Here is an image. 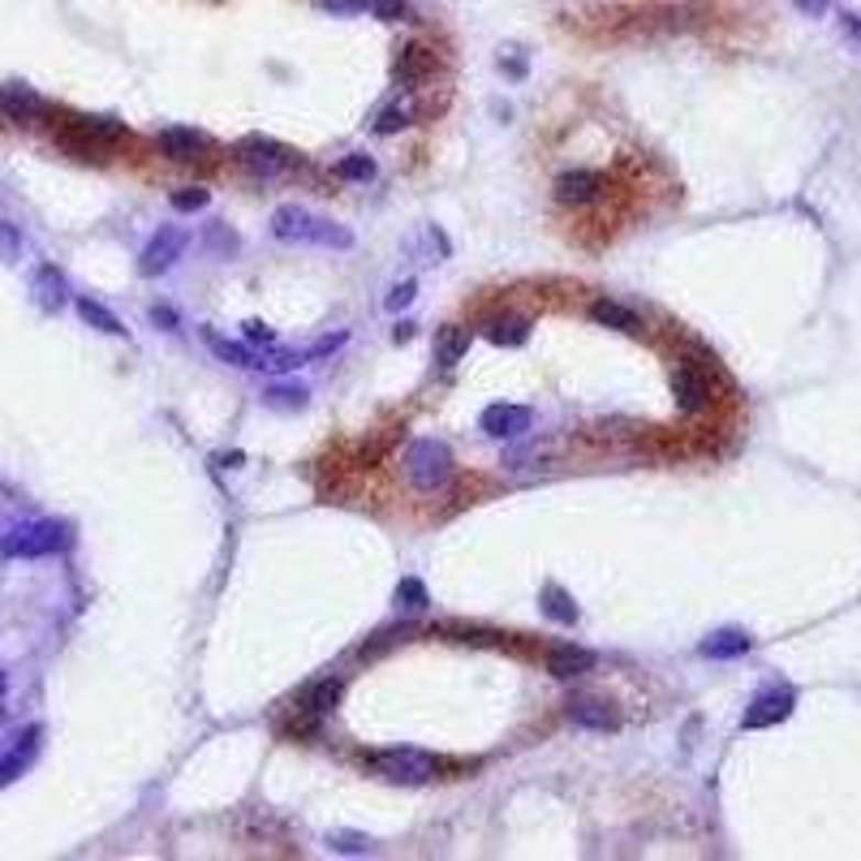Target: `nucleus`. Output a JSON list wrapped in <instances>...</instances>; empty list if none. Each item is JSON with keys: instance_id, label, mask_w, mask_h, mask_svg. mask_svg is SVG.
Here are the masks:
<instances>
[{"instance_id": "1", "label": "nucleus", "mask_w": 861, "mask_h": 861, "mask_svg": "<svg viewBox=\"0 0 861 861\" xmlns=\"http://www.w3.org/2000/svg\"><path fill=\"white\" fill-rule=\"evenodd\" d=\"M272 233L280 242H310V246H332V251H350L354 246V233L336 220H323L314 211H306L298 203H285L272 211Z\"/></svg>"}, {"instance_id": "2", "label": "nucleus", "mask_w": 861, "mask_h": 861, "mask_svg": "<svg viewBox=\"0 0 861 861\" xmlns=\"http://www.w3.org/2000/svg\"><path fill=\"white\" fill-rule=\"evenodd\" d=\"M69 548V526L65 521H26L13 526L0 539V556L9 560H35V556H56Z\"/></svg>"}, {"instance_id": "3", "label": "nucleus", "mask_w": 861, "mask_h": 861, "mask_svg": "<svg viewBox=\"0 0 861 861\" xmlns=\"http://www.w3.org/2000/svg\"><path fill=\"white\" fill-rule=\"evenodd\" d=\"M406 474L409 483L422 487V492L444 487L453 478V453H449V444H440V440H413L406 453Z\"/></svg>"}, {"instance_id": "4", "label": "nucleus", "mask_w": 861, "mask_h": 861, "mask_svg": "<svg viewBox=\"0 0 861 861\" xmlns=\"http://www.w3.org/2000/svg\"><path fill=\"white\" fill-rule=\"evenodd\" d=\"M371 771H379L388 784H427L435 771H440V759L422 754V750H384V754H371Z\"/></svg>"}, {"instance_id": "5", "label": "nucleus", "mask_w": 861, "mask_h": 861, "mask_svg": "<svg viewBox=\"0 0 861 861\" xmlns=\"http://www.w3.org/2000/svg\"><path fill=\"white\" fill-rule=\"evenodd\" d=\"M238 164H242L246 173H254V177L272 181V177H285V173L298 164V155L289 152V147H280L276 139L251 134V139H242V147H238Z\"/></svg>"}, {"instance_id": "6", "label": "nucleus", "mask_w": 861, "mask_h": 861, "mask_svg": "<svg viewBox=\"0 0 861 861\" xmlns=\"http://www.w3.org/2000/svg\"><path fill=\"white\" fill-rule=\"evenodd\" d=\"M672 401L681 413H703L710 406V379L698 362L681 357V366L672 371Z\"/></svg>"}, {"instance_id": "7", "label": "nucleus", "mask_w": 861, "mask_h": 861, "mask_svg": "<svg viewBox=\"0 0 861 861\" xmlns=\"http://www.w3.org/2000/svg\"><path fill=\"white\" fill-rule=\"evenodd\" d=\"M608 177L599 168H569L556 177V199L564 207H590L595 199H604Z\"/></svg>"}, {"instance_id": "8", "label": "nucleus", "mask_w": 861, "mask_h": 861, "mask_svg": "<svg viewBox=\"0 0 861 861\" xmlns=\"http://www.w3.org/2000/svg\"><path fill=\"white\" fill-rule=\"evenodd\" d=\"M155 147L168 155L173 164H199V159L211 155V139L199 134V130H190V125H168V130L155 134Z\"/></svg>"}, {"instance_id": "9", "label": "nucleus", "mask_w": 861, "mask_h": 861, "mask_svg": "<svg viewBox=\"0 0 861 861\" xmlns=\"http://www.w3.org/2000/svg\"><path fill=\"white\" fill-rule=\"evenodd\" d=\"M186 251V233L181 229H159L152 242H147V251L139 258V272L143 276H159V272H168L177 258Z\"/></svg>"}, {"instance_id": "10", "label": "nucleus", "mask_w": 861, "mask_h": 861, "mask_svg": "<svg viewBox=\"0 0 861 861\" xmlns=\"http://www.w3.org/2000/svg\"><path fill=\"white\" fill-rule=\"evenodd\" d=\"M793 707H797V694H793V689H762L759 698L750 703V710H746L741 724H746V728H771V724L788 719Z\"/></svg>"}, {"instance_id": "11", "label": "nucleus", "mask_w": 861, "mask_h": 861, "mask_svg": "<svg viewBox=\"0 0 861 861\" xmlns=\"http://www.w3.org/2000/svg\"><path fill=\"white\" fill-rule=\"evenodd\" d=\"M478 422H483V431H487L492 440H517V435H526V431H530L534 413H530L526 406H487Z\"/></svg>"}, {"instance_id": "12", "label": "nucleus", "mask_w": 861, "mask_h": 861, "mask_svg": "<svg viewBox=\"0 0 861 861\" xmlns=\"http://www.w3.org/2000/svg\"><path fill=\"white\" fill-rule=\"evenodd\" d=\"M56 147L65 155H74V159H82V164H103V159H108V143L91 139V134L78 125V117H69V121L56 130Z\"/></svg>"}, {"instance_id": "13", "label": "nucleus", "mask_w": 861, "mask_h": 861, "mask_svg": "<svg viewBox=\"0 0 861 861\" xmlns=\"http://www.w3.org/2000/svg\"><path fill=\"white\" fill-rule=\"evenodd\" d=\"M341 694H345V685H341V676H323V681H310L302 689V703H298V710H302L306 719H323V715H332V710L341 707Z\"/></svg>"}, {"instance_id": "14", "label": "nucleus", "mask_w": 861, "mask_h": 861, "mask_svg": "<svg viewBox=\"0 0 861 861\" xmlns=\"http://www.w3.org/2000/svg\"><path fill=\"white\" fill-rule=\"evenodd\" d=\"M40 737H44L40 728H26V732L9 746V754L0 759V788H9V784H13V780H18L31 762H35V754H40Z\"/></svg>"}, {"instance_id": "15", "label": "nucleus", "mask_w": 861, "mask_h": 861, "mask_svg": "<svg viewBox=\"0 0 861 861\" xmlns=\"http://www.w3.org/2000/svg\"><path fill=\"white\" fill-rule=\"evenodd\" d=\"M569 719L577 728H590V732H616L620 728V715L604 698H573L569 703Z\"/></svg>"}, {"instance_id": "16", "label": "nucleus", "mask_w": 861, "mask_h": 861, "mask_svg": "<svg viewBox=\"0 0 861 861\" xmlns=\"http://www.w3.org/2000/svg\"><path fill=\"white\" fill-rule=\"evenodd\" d=\"M483 336H487L492 345L517 350V345H526V341H530V319H521V314H496V319H487V323H483Z\"/></svg>"}, {"instance_id": "17", "label": "nucleus", "mask_w": 861, "mask_h": 861, "mask_svg": "<svg viewBox=\"0 0 861 861\" xmlns=\"http://www.w3.org/2000/svg\"><path fill=\"white\" fill-rule=\"evenodd\" d=\"M435 633H440V638H449V642H461V647H508V642H512V633L478 629V625H456V620L435 625Z\"/></svg>"}, {"instance_id": "18", "label": "nucleus", "mask_w": 861, "mask_h": 861, "mask_svg": "<svg viewBox=\"0 0 861 861\" xmlns=\"http://www.w3.org/2000/svg\"><path fill=\"white\" fill-rule=\"evenodd\" d=\"M595 667V655L582 651V647H552L548 651V672L556 681H573V676H586Z\"/></svg>"}, {"instance_id": "19", "label": "nucleus", "mask_w": 861, "mask_h": 861, "mask_svg": "<svg viewBox=\"0 0 861 861\" xmlns=\"http://www.w3.org/2000/svg\"><path fill=\"white\" fill-rule=\"evenodd\" d=\"M0 108H4L13 121H35V117H44V100H40L31 87H18V82L0 87Z\"/></svg>"}, {"instance_id": "20", "label": "nucleus", "mask_w": 861, "mask_h": 861, "mask_svg": "<svg viewBox=\"0 0 861 861\" xmlns=\"http://www.w3.org/2000/svg\"><path fill=\"white\" fill-rule=\"evenodd\" d=\"M199 336H203V345L211 354L220 357L224 366H258V357L246 350V345H238V341H229V336H220L216 328H199Z\"/></svg>"}, {"instance_id": "21", "label": "nucleus", "mask_w": 861, "mask_h": 861, "mask_svg": "<svg viewBox=\"0 0 861 861\" xmlns=\"http://www.w3.org/2000/svg\"><path fill=\"white\" fill-rule=\"evenodd\" d=\"M465 354H470V328H461V323L440 328V336H435V362L440 366H456Z\"/></svg>"}, {"instance_id": "22", "label": "nucleus", "mask_w": 861, "mask_h": 861, "mask_svg": "<svg viewBox=\"0 0 861 861\" xmlns=\"http://www.w3.org/2000/svg\"><path fill=\"white\" fill-rule=\"evenodd\" d=\"M35 298H40L44 310H60L69 302V285H65V276L56 267H40L35 272Z\"/></svg>"}, {"instance_id": "23", "label": "nucleus", "mask_w": 861, "mask_h": 861, "mask_svg": "<svg viewBox=\"0 0 861 861\" xmlns=\"http://www.w3.org/2000/svg\"><path fill=\"white\" fill-rule=\"evenodd\" d=\"M590 319L595 323H604V328H616V332H642V319L629 310V306H620V302H595L590 306Z\"/></svg>"}, {"instance_id": "24", "label": "nucleus", "mask_w": 861, "mask_h": 861, "mask_svg": "<svg viewBox=\"0 0 861 861\" xmlns=\"http://www.w3.org/2000/svg\"><path fill=\"white\" fill-rule=\"evenodd\" d=\"M707 659H737L750 651V638L741 633V629H719V633H710L707 642L698 647Z\"/></svg>"}, {"instance_id": "25", "label": "nucleus", "mask_w": 861, "mask_h": 861, "mask_svg": "<svg viewBox=\"0 0 861 861\" xmlns=\"http://www.w3.org/2000/svg\"><path fill=\"white\" fill-rule=\"evenodd\" d=\"M431 65H435V60H431V52L418 48V44H409V48H401V56H397V82H401V87L422 82Z\"/></svg>"}, {"instance_id": "26", "label": "nucleus", "mask_w": 861, "mask_h": 861, "mask_svg": "<svg viewBox=\"0 0 861 861\" xmlns=\"http://www.w3.org/2000/svg\"><path fill=\"white\" fill-rule=\"evenodd\" d=\"M78 125L91 134V139H100V143H121V139H130V130H125V121H117V117H78Z\"/></svg>"}, {"instance_id": "27", "label": "nucleus", "mask_w": 861, "mask_h": 861, "mask_svg": "<svg viewBox=\"0 0 861 861\" xmlns=\"http://www.w3.org/2000/svg\"><path fill=\"white\" fill-rule=\"evenodd\" d=\"M78 314L96 328V332H108V336H121L125 328H121V319L112 314V310H103L100 302H91V298H78Z\"/></svg>"}, {"instance_id": "28", "label": "nucleus", "mask_w": 861, "mask_h": 861, "mask_svg": "<svg viewBox=\"0 0 861 861\" xmlns=\"http://www.w3.org/2000/svg\"><path fill=\"white\" fill-rule=\"evenodd\" d=\"M431 604V595H427V586L418 582V577H406L401 586H397V608L406 611V616H418V611H427Z\"/></svg>"}, {"instance_id": "29", "label": "nucleus", "mask_w": 861, "mask_h": 861, "mask_svg": "<svg viewBox=\"0 0 861 861\" xmlns=\"http://www.w3.org/2000/svg\"><path fill=\"white\" fill-rule=\"evenodd\" d=\"M543 611H548L552 620H560V625H573V620H577V604H573L560 586H543Z\"/></svg>"}, {"instance_id": "30", "label": "nucleus", "mask_w": 861, "mask_h": 861, "mask_svg": "<svg viewBox=\"0 0 861 861\" xmlns=\"http://www.w3.org/2000/svg\"><path fill=\"white\" fill-rule=\"evenodd\" d=\"M306 397H310V393H306L302 384H272L263 401H267L272 409H302Z\"/></svg>"}, {"instance_id": "31", "label": "nucleus", "mask_w": 861, "mask_h": 861, "mask_svg": "<svg viewBox=\"0 0 861 861\" xmlns=\"http://www.w3.org/2000/svg\"><path fill=\"white\" fill-rule=\"evenodd\" d=\"M336 177H341V181H371V177H375V159H371V155H345V159L336 164Z\"/></svg>"}, {"instance_id": "32", "label": "nucleus", "mask_w": 861, "mask_h": 861, "mask_svg": "<svg viewBox=\"0 0 861 861\" xmlns=\"http://www.w3.org/2000/svg\"><path fill=\"white\" fill-rule=\"evenodd\" d=\"M409 121H413V108H409V103H397V108H388V112L375 121V134H384V139H388V134L406 130Z\"/></svg>"}, {"instance_id": "33", "label": "nucleus", "mask_w": 861, "mask_h": 861, "mask_svg": "<svg viewBox=\"0 0 861 861\" xmlns=\"http://www.w3.org/2000/svg\"><path fill=\"white\" fill-rule=\"evenodd\" d=\"M207 203H211V195H207L203 186H181V190L173 195V207H177V211H203Z\"/></svg>"}, {"instance_id": "34", "label": "nucleus", "mask_w": 861, "mask_h": 861, "mask_svg": "<svg viewBox=\"0 0 861 861\" xmlns=\"http://www.w3.org/2000/svg\"><path fill=\"white\" fill-rule=\"evenodd\" d=\"M371 13L379 22H401V18H409V4L406 0H371Z\"/></svg>"}, {"instance_id": "35", "label": "nucleus", "mask_w": 861, "mask_h": 861, "mask_svg": "<svg viewBox=\"0 0 861 861\" xmlns=\"http://www.w3.org/2000/svg\"><path fill=\"white\" fill-rule=\"evenodd\" d=\"M22 254V238H18V229L9 224V220H0V258H18Z\"/></svg>"}, {"instance_id": "36", "label": "nucleus", "mask_w": 861, "mask_h": 861, "mask_svg": "<svg viewBox=\"0 0 861 861\" xmlns=\"http://www.w3.org/2000/svg\"><path fill=\"white\" fill-rule=\"evenodd\" d=\"M413 298H418V285H413V280H401V285L384 298V306H388V310H401V306H409Z\"/></svg>"}, {"instance_id": "37", "label": "nucleus", "mask_w": 861, "mask_h": 861, "mask_svg": "<svg viewBox=\"0 0 861 861\" xmlns=\"http://www.w3.org/2000/svg\"><path fill=\"white\" fill-rule=\"evenodd\" d=\"M328 845L336 853H371V840H362V836H328Z\"/></svg>"}, {"instance_id": "38", "label": "nucleus", "mask_w": 861, "mask_h": 861, "mask_svg": "<svg viewBox=\"0 0 861 861\" xmlns=\"http://www.w3.org/2000/svg\"><path fill=\"white\" fill-rule=\"evenodd\" d=\"M246 341H251V345H276V332H272L263 319H251V323H246Z\"/></svg>"}, {"instance_id": "39", "label": "nucleus", "mask_w": 861, "mask_h": 861, "mask_svg": "<svg viewBox=\"0 0 861 861\" xmlns=\"http://www.w3.org/2000/svg\"><path fill=\"white\" fill-rule=\"evenodd\" d=\"M345 345V332H336V336H323V341H314L310 350H306L302 357H328V354H336Z\"/></svg>"}, {"instance_id": "40", "label": "nucleus", "mask_w": 861, "mask_h": 861, "mask_svg": "<svg viewBox=\"0 0 861 861\" xmlns=\"http://www.w3.org/2000/svg\"><path fill=\"white\" fill-rule=\"evenodd\" d=\"M207 242H211V251H220V254H233V251H238V238H233V233H229L224 224H216Z\"/></svg>"}, {"instance_id": "41", "label": "nucleus", "mask_w": 861, "mask_h": 861, "mask_svg": "<svg viewBox=\"0 0 861 861\" xmlns=\"http://www.w3.org/2000/svg\"><path fill=\"white\" fill-rule=\"evenodd\" d=\"M393 642H397V633H375V642H366V647H362V651H357V655H362V659H375V655H384V651H388V647H393Z\"/></svg>"}, {"instance_id": "42", "label": "nucleus", "mask_w": 861, "mask_h": 861, "mask_svg": "<svg viewBox=\"0 0 861 861\" xmlns=\"http://www.w3.org/2000/svg\"><path fill=\"white\" fill-rule=\"evenodd\" d=\"M323 9H332V13H357V9H366V0H319Z\"/></svg>"}, {"instance_id": "43", "label": "nucleus", "mask_w": 861, "mask_h": 861, "mask_svg": "<svg viewBox=\"0 0 861 861\" xmlns=\"http://www.w3.org/2000/svg\"><path fill=\"white\" fill-rule=\"evenodd\" d=\"M152 323H159V328H168V332H173V328H177V314H173L168 306H152Z\"/></svg>"}, {"instance_id": "44", "label": "nucleus", "mask_w": 861, "mask_h": 861, "mask_svg": "<svg viewBox=\"0 0 861 861\" xmlns=\"http://www.w3.org/2000/svg\"><path fill=\"white\" fill-rule=\"evenodd\" d=\"M793 4H797L802 13H810V18H818V13H827V4H831V0H793Z\"/></svg>"}, {"instance_id": "45", "label": "nucleus", "mask_w": 861, "mask_h": 861, "mask_svg": "<svg viewBox=\"0 0 861 861\" xmlns=\"http://www.w3.org/2000/svg\"><path fill=\"white\" fill-rule=\"evenodd\" d=\"M845 31H849V35H853V40L861 44V18H858V13H849V18H845Z\"/></svg>"}, {"instance_id": "46", "label": "nucleus", "mask_w": 861, "mask_h": 861, "mask_svg": "<svg viewBox=\"0 0 861 861\" xmlns=\"http://www.w3.org/2000/svg\"><path fill=\"white\" fill-rule=\"evenodd\" d=\"M409 336H413V323H397V328H393V341H397V345L409 341Z\"/></svg>"}, {"instance_id": "47", "label": "nucleus", "mask_w": 861, "mask_h": 861, "mask_svg": "<svg viewBox=\"0 0 861 861\" xmlns=\"http://www.w3.org/2000/svg\"><path fill=\"white\" fill-rule=\"evenodd\" d=\"M0 698H4V672H0Z\"/></svg>"}]
</instances>
